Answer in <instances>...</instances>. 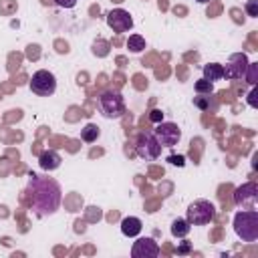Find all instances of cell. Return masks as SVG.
Wrapping results in <instances>:
<instances>
[{
  "label": "cell",
  "mask_w": 258,
  "mask_h": 258,
  "mask_svg": "<svg viewBox=\"0 0 258 258\" xmlns=\"http://www.w3.org/2000/svg\"><path fill=\"white\" fill-rule=\"evenodd\" d=\"M127 48L131 50V52H141V50H145V38L141 36V34H129V38H127Z\"/></svg>",
  "instance_id": "obj_17"
},
{
  "label": "cell",
  "mask_w": 258,
  "mask_h": 258,
  "mask_svg": "<svg viewBox=\"0 0 258 258\" xmlns=\"http://www.w3.org/2000/svg\"><path fill=\"white\" fill-rule=\"evenodd\" d=\"M234 232L242 242L258 240V212L256 210H240L234 216Z\"/></svg>",
  "instance_id": "obj_2"
},
{
  "label": "cell",
  "mask_w": 258,
  "mask_h": 258,
  "mask_svg": "<svg viewBox=\"0 0 258 258\" xmlns=\"http://www.w3.org/2000/svg\"><path fill=\"white\" fill-rule=\"evenodd\" d=\"M153 135L157 137L161 147H175L181 139V129L171 121H161V123H155Z\"/></svg>",
  "instance_id": "obj_8"
},
{
  "label": "cell",
  "mask_w": 258,
  "mask_h": 258,
  "mask_svg": "<svg viewBox=\"0 0 258 258\" xmlns=\"http://www.w3.org/2000/svg\"><path fill=\"white\" fill-rule=\"evenodd\" d=\"M196 2H200V4H206V2H210V0H196Z\"/></svg>",
  "instance_id": "obj_28"
},
{
  "label": "cell",
  "mask_w": 258,
  "mask_h": 258,
  "mask_svg": "<svg viewBox=\"0 0 258 258\" xmlns=\"http://www.w3.org/2000/svg\"><path fill=\"white\" fill-rule=\"evenodd\" d=\"M28 200H30V208L38 218L44 216H52L62 202V191L60 185L56 183V179L46 177V175H38V173H30L28 175Z\"/></svg>",
  "instance_id": "obj_1"
},
{
  "label": "cell",
  "mask_w": 258,
  "mask_h": 258,
  "mask_svg": "<svg viewBox=\"0 0 258 258\" xmlns=\"http://www.w3.org/2000/svg\"><path fill=\"white\" fill-rule=\"evenodd\" d=\"M202 71H204V79L210 81V83H216V81L224 79V69H222L220 62H208V64H204Z\"/></svg>",
  "instance_id": "obj_14"
},
{
  "label": "cell",
  "mask_w": 258,
  "mask_h": 258,
  "mask_svg": "<svg viewBox=\"0 0 258 258\" xmlns=\"http://www.w3.org/2000/svg\"><path fill=\"white\" fill-rule=\"evenodd\" d=\"M135 151L145 161H155L161 155V145H159L157 137L153 135V131L151 133H139L137 143H135Z\"/></svg>",
  "instance_id": "obj_6"
},
{
  "label": "cell",
  "mask_w": 258,
  "mask_h": 258,
  "mask_svg": "<svg viewBox=\"0 0 258 258\" xmlns=\"http://www.w3.org/2000/svg\"><path fill=\"white\" fill-rule=\"evenodd\" d=\"M244 8H246V14H248V16H252V18L258 16V0H248V2L244 4Z\"/></svg>",
  "instance_id": "obj_21"
},
{
  "label": "cell",
  "mask_w": 258,
  "mask_h": 258,
  "mask_svg": "<svg viewBox=\"0 0 258 258\" xmlns=\"http://www.w3.org/2000/svg\"><path fill=\"white\" fill-rule=\"evenodd\" d=\"M214 216H216V208L210 200H196L185 210V220L191 226H206L214 220Z\"/></svg>",
  "instance_id": "obj_4"
},
{
  "label": "cell",
  "mask_w": 258,
  "mask_h": 258,
  "mask_svg": "<svg viewBox=\"0 0 258 258\" xmlns=\"http://www.w3.org/2000/svg\"><path fill=\"white\" fill-rule=\"evenodd\" d=\"M30 91L38 97H50L56 91V77L46 69L36 71L30 79Z\"/></svg>",
  "instance_id": "obj_5"
},
{
  "label": "cell",
  "mask_w": 258,
  "mask_h": 258,
  "mask_svg": "<svg viewBox=\"0 0 258 258\" xmlns=\"http://www.w3.org/2000/svg\"><path fill=\"white\" fill-rule=\"evenodd\" d=\"M167 161H169L171 165H177V167H183V165H185V157H183V155H169Z\"/></svg>",
  "instance_id": "obj_23"
},
{
  "label": "cell",
  "mask_w": 258,
  "mask_h": 258,
  "mask_svg": "<svg viewBox=\"0 0 258 258\" xmlns=\"http://www.w3.org/2000/svg\"><path fill=\"white\" fill-rule=\"evenodd\" d=\"M196 93L198 95H210L212 91H214V83H210V81H206V79H200V81H196Z\"/></svg>",
  "instance_id": "obj_19"
},
{
  "label": "cell",
  "mask_w": 258,
  "mask_h": 258,
  "mask_svg": "<svg viewBox=\"0 0 258 258\" xmlns=\"http://www.w3.org/2000/svg\"><path fill=\"white\" fill-rule=\"evenodd\" d=\"M189 230H191V224H189L185 218H175V220L171 222V234H173L175 238H185V236L189 234Z\"/></svg>",
  "instance_id": "obj_15"
},
{
  "label": "cell",
  "mask_w": 258,
  "mask_h": 258,
  "mask_svg": "<svg viewBox=\"0 0 258 258\" xmlns=\"http://www.w3.org/2000/svg\"><path fill=\"white\" fill-rule=\"evenodd\" d=\"M194 105H196V107H200L202 111L210 109V103H208V99H206V97H202V95H200V97H194Z\"/></svg>",
  "instance_id": "obj_22"
},
{
  "label": "cell",
  "mask_w": 258,
  "mask_h": 258,
  "mask_svg": "<svg viewBox=\"0 0 258 258\" xmlns=\"http://www.w3.org/2000/svg\"><path fill=\"white\" fill-rule=\"evenodd\" d=\"M256 97H258V89H256V85H254V89H252V91H250V95H248V105H250V107H254V109L258 107Z\"/></svg>",
  "instance_id": "obj_25"
},
{
  "label": "cell",
  "mask_w": 258,
  "mask_h": 258,
  "mask_svg": "<svg viewBox=\"0 0 258 258\" xmlns=\"http://www.w3.org/2000/svg\"><path fill=\"white\" fill-rule=\"evenodd\" d=\"M97 105H99L101 115L107 117V119H119V117L125 113V101H123V95H121L119 91H113V89L101 93Z\"/></svg>",
  "instance_id": "obj_3"
},
{
  "label": "cell",
  "mask_w": 258,
  "mask_h": 258,
  "mask_svg": "<svg viewBox=\"0 0 258 258\" xmlns=\"http://www.w3.org/2000/svg\"><path fill=\"white\" fill-rule=\"evenodd\" d=\"M159 252H161V248L153 238H137L131 246L133 258H157Z\"/></svg>",
  "instance_id": "obj_11"
},
{
  "label": "cell",
  "mask_w": 258,
  "mask_h": 258,
  "mask_svg": "<svg viewBox=\"0 0 258 258\" xmlns=\"http://www.w3.org/2000/svg\"><path fill=\"white\" fill-rule=\"evenodd\" d=\"M101 135V131H99V127L95 125V123H87L83 129H81V139L83 141H87V143H93V141H97V137Z\"/></svg>",
  "instance_id": "obj_16"
},
{
  "label": "cell",
  "mask_w": 258,
  "mask_h": 258,
  "mask_svg": "<svg viewBox=\"0 0 258 258\" xmlns=\"http://www.w3.org/2000/svg\"><path fill=\"white\" fill-rule=\"evenodd\" d=\"M149 121H151V123H161V121H163V113H161L159 109H153V111L149 113Z\"/></svg>",
  "instance_id": "obj_24"
},
{
  "label": "cell",
  "mask_w": 258,
  "mask_h": 258,
  "mask_svg": "<svg viewBox=\"0 0 258 258\" xmlns=\"http://www.w3.org/2000/svg\"><path fill=\"white\" fill-rule=\"evenodd\" d=\"M93 52H95L97 56H105V54H109V44L99 38V40L93 42Z\"/></svg>",
  "instance_id": "obj_20"
},
{
  "label": "cell",
  "mask_w": 258,
  "mask_h": 258,
  "mask_svg": "<svg viewBox=\"0 0 258 258\" xmlns=\"http://www.w3.org/2000/svg\"><path fill=\"white\" fill-rule=\"evenodd\" d=\"M244 77H246V81L254 87V85H256V81H258V62H248Z\"/></svg>",
  "instance_id": "obj_18"
},
{
  "label": "cell",
  "mask_w": 258,
  "mask_h": 258,
  "mask_svg": "<svg viewBox=\"0 0 258 258\" xmlns=\"http://www.w3.org/2000/svg\"><path fill=\"white\" fill-rule=\"evenodd\" d=\"M77 2L79 0H54V4L60 8H73V6H77Z\"/></svg>",
  "instance_id": "obj_26"
},
{
  "label": "cell",
  "mask_w": 258,
  "mask_h": 258,
  "mask_svg": "<svg viewBox=\"0 0 258 258\" xmlns=\"http://www.w3.org/2000/svg\"><path fill=\"white\" fill-rule=\"evenodd\" d=\"M234 204L242 210H256L258 208V185L254 181L238 185L234 189Z\"/></svg>",
  "instance_id": "obj_7"
},
{
  "label": "cell",
  "mask_w": 258,
  "mask_h": 258,
  "mask_svg": "<svg viewBox=\"0 0 258 258\" xmlns=\"http://www.w3.org/2000/svg\"><path fill=\"white\" fill-rule=\"evenodd\" d=\"M141 228H143V224H141V220L135 218V216H127V218L121 220V232H123V236L135 238V236L141 234Z\"/></svg>",
  "instance_id": "obj_13"
},
{
  "label": "cell",
  "mask_w": 258,
  "mask_h": 258,
  "mask_svg": "<svg viewBox=\"0 0 258 258\" xmlns=\"http://www.w3.org/2000/svg\"><path fill=\"white\" fill-rule=\"evenodd\" d=\"M189 248H191V246H189V242H185V240H183V242H181V246L177 248V254H187V252H189Z\"/></svg>",
  "instance_id": "obj_27"
},
{
  "label": "cell",
  "mask_w": 258,
  "mask_h": 258,
  "mask_svg": "<svg viewBox=\"0 0 258 258\" xmlns=\"http://www.w3.org/2000/svg\"><path fill=\"white\" fill-rule=\"evenodd\" d=\"M60 161H62V157H60L58 151H54V149H46V151H42L40 157H38V165H40V169H44V171H52V169L60 167Z\"/></svg>",
  "instance_id": "obj_12"
},
{
  "label": "cell",
  "mask_w": 258,
  "mask_h": 258,
  "mask_svg": "<svg viewBox=\"0 0 258 258\" xmlns=\"http://www.w3.org/2000/svg\"><path fill=\"white\" fill-rule=\"evenodd\" d=\"M246 67H248V58L244 52H236L228 58L226 64H222L224 69V79L228 81H236V79H242L244 73H246Z\"/></svg>",
  "instance_id": "obj_10"
},
{
  "label": "cell",
  "mask_w": 258,
  "mask_h": 258,
  "mask_svg": "<svg viewBox=\"0 0 258 258\" xmlns=\"http://www.w3.org/2000/svg\"><path fill=\"white\" fill-rule=\"evenodd\" d=\"M107 26L117 32V34H123V32H129L133 28V18L127 10L123 8H113L109 14H107Z\"/></svg>",
  "instance_id": "obj_9"
}]
</instances>
